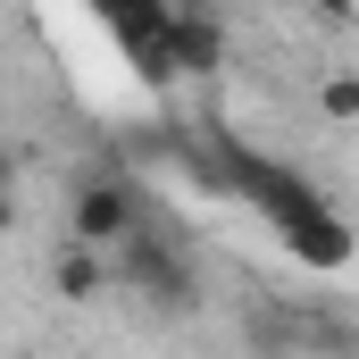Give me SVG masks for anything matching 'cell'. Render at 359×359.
Returning <instances> with one entry per match:
<instances>
[{"instance_id": "obj_1", "label": "cell", "mask_w": 359, "mask_h": 359, "mask_svg": "<svg viewBox=\"0 0 359 359\" xmlns=\"http://www.w3.org/2000/svg\"><path fill=\"white\" fill-rule=\"evenodd\" d=\"M109 268H117V284H126V292H142V301H151V309H168V318H184V309L201 301V276H192L184 243L159 226V217H142V226L109 251Z\"/></svg>"}, {"instance_id": "obj_2", "label": "cell", "mask_w": 359, "mask_h": 359, "mask_svg": "<svg viewBox=\"0 0 359 359\" xmlns=\"http://www.w3.org/2000/svg\"><path fill=\"white\" fill-rule=\"evenodd\" d=\"M142 217H151V209H142V184L134 176H92V184H76V201H67V243H84V251L109 259Z\"/></svg>"}, {"instance_id": "obj_3", "label": "cell", "mask_w": 359, "mask_h": 359, "mask_svg": "<svg viewBox=\"0 0 359 359\" xmlns=\"http://www.w3.org/2000/svg\"><path fill=\"white\" fill-rule=\"evenodd\" d=\"M100 25H109V42L126 50L134 76H151V84L176 76V8H168V0H109Z\"/></svg>"}, {"instance_id": "obj_4", "label": "cell", "mask_w": 359, "mask_h": 359, "mask_svg": "<svg viewBox=\"0 0 359 359\" xmlns=\"http://www.w3.org/2000/svg\"><path fill=\"white\" fill-rule=\"evenodd\" d=\"M276 243H284V259H292V268H351V259H359V226L334 209V201H326V209H309V217H292Z\"/></svg>"}, {"instance_id": "obj_5", "label": "cell", "mask_w": 359, "mask_h": 359, "mask_svg": "<svg viewBox=\"0 0 359 359\" xmlns=\"http://www.w3.org/2000/svg\"><path fill=\"white\" fill-rule=\"evenodd\" d=\"M226 67V25L209 8H176V76H217Z\"/></svg>"}, {"instance_id": "obj_6", "label": "cell", "mask_w": 359, "mask_h": 359, "mask_svg": "<svg viewBox=\"0 0 359 359\" xmlns=\"http://www.w3.org/2000/svg\"><path fill=\"white\" fill-rule=\"evenodd\" d=\"M50 284H59L67 301H92V292H109V284H117V268H109L100 251H84V243H67V251H59V276H50Z\"/></svg>"}, {"instance_id": "obj_7", "label": "cell", "mask_w": 359, "mask_h": 359, "mask_svg": "<svg viewBox=\"0 0 359 359\" xmlns=\"http://www.w3.org/2000/svg\"><path fill=\"white\" fill-rule=\"evenodd\" d=\"M318 109H326V117H359V76L351 67H334V76L318 84Z\"/></svg>"}, {"instance_id": "obj_8", "label": "cell", "mask_w": 359, "mask_h": 359, "mask_svg": "<svg viewBox=\"0 0 359 359\" xmlns=\"http://www.w3.org/2000/svg\"><path fill=\"white\" fill-rule=\"evenodd\" d=\"M0 192H17V151H0Z\"/></svg>"}, {"instance_id": "obj_9", "label": "cell", "mask_w": 359, "mask_h": 359, "mask_svg": "<svg viewBox=\"0 0 359 359\" xmlns=\"http://www.w3.org/2000/svg\"><path fill=\"white\" fill-rule=\"evenodd\" d=\"M8 226H17V201H8V192H0V234H8Z\"/></svg>"}]
</instances>
